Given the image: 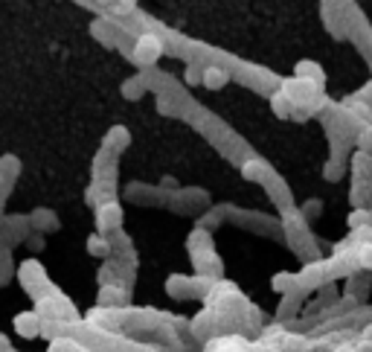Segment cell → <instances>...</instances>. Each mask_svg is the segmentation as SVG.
Wrapping results in <instances>:
<instances>
[{"instance_id": "6da1fadb", "label": "cell", "mask_w": 372, "mask_h": 352, "mask_svg": "<svg viewBox=\"0 0 372 352\" xmlns=\"http://www.w3.org/2000/svg\"><path fill=\"white\" fill-rule=\"evenodd\" d=\"M41 314L38 312H21L15 318V335L21 338H38L41 335Z\"/></svg>"}, {"instance_id": "7a4b0ae2", "label": "cell", "mask_w": 372, "mask_h": 352, "mask_svg": "<svg viewBox=\"0 0 372 352\" xmlns=\"http://www.w3.org/2000/svg\"><path fill=\"white\" fill-rule=\"evenodd\" d=\"M96 222H99V230H119L122 224V210H119V204H111L105 201V207H99V215H96Z\"/></svg>"}, {"instance_id": "3957f363", "label": "cell", "mask_w": 372, "mask_h": 352, "mask_svg": "<svg viewBox=\"0 0 372 352\" xmlns=\"http://www.w3.org/2000/svg\"><path fill=\"white\" fill-rule=\"evenodd\" d=\"M157 56H160V41L154 38V35H143L140 44H137V58L146 64V62H154Z\"/></svg>"}, {"instance_id": "277c9868", "label": "cell", "mask_w": 372, "mask_h": 352, "mask_svg": "<svg viewBox=\"0 0 372 352\" xmlns=\"http://www.w3.org/2000/svg\"><path fill=\"white\" fill-rule=\"evenodd\" d=\"M21 280H23V285L30 288L32 280L38 283V285H44V283H47V277H44V268H41V265L30 259V262H23V265H21Z\"/></svg>"}, {"instance_id": "5b68a950", "label": "cell", "mask_w": 372, "mask_h": 352, "mask_svg": "<svg viewBox=\"0 0 372 352\" xmlns=\"http://www.w3.org/2000/svg\"><path fill=\"white\" fill-rule=\"evenodd\" d=\"M166 291H169L172 297H192L195 294L189 277H169V280H166Z\"/></svg>"}, {"instance_id": "8992f818", "label": "cell", "mask_w": 372, "mask_h": 352, "mask_svg": "<svg viewBox=\"0 0 372 352\" xmlns=\"http://www.w3.org/2000/svg\"><path fill=\"white\" fill-rule=\"evenodd\" d=\"M84 347L79 341H73V338H53L47 347V352H82Z\"/></svg>"}, {"instance_id": "52a82bcc", "label": "cell", "mask_w": 372, "mask_h": 352, "mask_svg": "<svg viewBox=\"0 0 372 352\" xmlns=\"http://www.w3.org/2000/svg\"><path fill=\"white\" fill-rule=\"evenodd\" d=\"M285 349H288V352H305L308 341L303 335H285Z\"/></svg>"}, {"instance_id": "ba28073f", "label": "cell", "mask_w": 372, "mask_h": 352, "mask_svg": "<svg viewBox=\"0 0 372 352\" xmlns=\"http://www.w3.org/2000/svg\"><path fill=\"white\" fill-rule=\"evenodd\" d=\"M204 82H207V88H221V84L227 82V73L224 70H207V76H204Z\"/></svg>"}, {"instance_id": "9c48e42d", "label": "cell", "mask_w": 372, "mask_h": 352, "mask_svg": "<svg viewBox=\"0 0 372 352\" xmlns=\"http://www.w3.org/2000/svg\"><path fill=\"white\" fill-rule=\"evenodd\" d=\"M88 248H91V253H93V257H105V253L111 250V245H108V239H102V236H91V242H88Z\"/></svg>"}, {"instance_id": "30bf717a", "label": "cell", "mask_w": 372, "mask_h": 352, "mask_svg": "<svg viewBox=\"0 0 372 352\" xmlns=\"http://www.w3.org/2000/svg\"><path fill=\"white\" fill-rule=\"evenodd\" d=\"M369 224H372V218H369V213H364V210L349 215V227H355V230H358V227H369Z\"/></svg>"}, {"instance_id": "8fae6325", "label": "cell", "mask_w": 372, "mask_h": 352, "mask_svg": "<svg viewBox=\"0 0 372 352\" xmlns=\"http://www.w3.org/2000/svg\"><path fill=\"white\" fill-rule=\"evenodd\" d=\"M294 283H297V280H294L291 274H279V277H274V288H277V291H291Z\"/></svg>"}, {"instance_id": "7c38bea8", "label": "cell", "mask_w": 372, "mask_h": 352, "mask_svg": "<svg viewBox=\"0 0 372 352\" xmlns=\"http://www.w3.org/2000/svg\"><path fill=\"white\" fill-rule=\"evenodd\" d=\"M297 73H300V76H308V79H320V76H323V73H320V67L317 64H308V62H303L300 67H297Z\"/></svg>"}, {"instance_id": "4fadbf2b", "label": "cell", "mask_w": 372, "mask_h": 352, "mask_svg": "<svg viewBox=\"0 0 372 352\" xmlns=\"http://www.w3.org/2000/svg\"><path fill=\"white\" fill-rule=\"evenodd\" d=\"M364 338H367V344H372V326H367V329H364Z\"/></svg>"}, {"instance_id": "5bb4252c", "label": "cell", "mask_w": 372, "mask_h": 352, "mask_svg": "<svg viewBox=\"0 0 372 352\" xmlns=\"http://www.w3.org/2000/svg\"><path fill=\"white\" fill-rule=\"evenodd\" d=\"M259 352H279V349H274V347H268V349H259Z\"/></svg>"}, {"instance_id": "9a60e30c", "label": "cell", "mask_w": 372, "mask_h": 352, "mask_svg": "<svg viewBox=\"0 0 372 352\" xmlns=\"http://www.w3.org/2000/svg\"><path fill=\"white\" fill-rule=\"evenodd\" d=\"M340 352H355V349H340Z\"/></svg>"}]
</instances>
